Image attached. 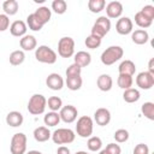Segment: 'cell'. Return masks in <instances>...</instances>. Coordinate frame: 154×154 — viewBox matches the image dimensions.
Returning a JSON list of instances; mask_svg holds the SVG:
<instances>
[{"instance_id":"obj_1","label":"cell","mask_w":154,"mask_h":154,"mask_svg":"<svg viewBox=\"0 0 154 154\" xmlns=\"http://www.w3.org/2000/svg\"><path fill=\"white\" fill-rule=\"evenodd\" d=\"M124 55V51L120 46H109L108 48H106L100 59H101V63L106 66H109V65H113L114 63H117L118 60H120Z\"/></svg>"},{"instance_id":"obj_2","label":"cell","mask_w":154,"mask_h":154,"mask_svg":"<svg viewBox=\"0 0 154 154\" xmlns=\"http://www.w3.org/2000/svg\"><path fill=\"white\" fill-rule=\"evenodd\" d=\"M47 100L42 94H34L28 102V112L32 116L42 114L46 109Z\"/></svg>"},{"instance_id":"obj_3","label":"cell","mask_w":154,"mask_h":154,"mask_svg":"<svg viewBox=\"0 0 154 154\" xmlns=\"http://www.w3.org/2000/svg\"><path fill=\"white\" fill-rule=\"evenodd\" d=\"M35 58L37 61L40 63H43V64H54L57 61V53L48 46H38L35 51Z\"/></svg>"},{"instance_id":"obj_4","label":"cell","mask_w":154,"mask_h":154,"mask_svg":"<svg viewBox=\"0 0 154 154\" xmlns=\"http://www.w3.org/2000/svg\"><path fill=\"white\" fill-rule=\"evenodd\" d=\"M94 130V123L93 119L88 116H82L78 118L77 124H76V132L79 137L87 138L90 137Z\"/></svg>"},{"instance_id":"obj_5","label":"cell","mask_w":154,"mask_h":154,"mask_svg":"<svg viewBox=\"0 0 154 154\" xmlns=\"http://www.w3.org/2000/svg\"><path fill=\"white\" fill-rule=\"evenodd\" d=\"M52 140L55 144H69L72 143L75 141V132L71 129H66V128H60L57 129L52 132Z\"/></svg>"},{"instance_id":"obj_6","label":"cell","mask_w":154,"mask_h":154,"mask_svg":"<svg viewBox=\"0 0 154 154\" xmlns=\"http://www.w3.org/2000/svg\"><path fill=\"white\" fill-rule=\"evenodd\" d=\"M58 54L61 58H71L75 54V41L70 36H64L58 42Z\"/></svg>"},{"instance_id":"obj_7","label":"cell","mask_w":154,"mask_h":154,"mask_svg":"<svg viewBox=\"0 0 154 154\" xmlns=\"http://www.w3.org/2000/svg\"><path fill=\"white\" fill-rule=\"evenodd\" d=\"M11 154H25L26 152V136L23 132H17L11 138L10 144Z\"/></svg>"},{"instance_id":"obj_8","label":"cell","mask_w":154,"mask_h":154,"mask_svg":"<svg viewBox=\"0 0 154 154\" xmlns=\"http://www.w3.org/2000/svg\"><path fill=\"white\" fill-rule=\"evenodd\" d=\"M109 29H111V20L106 16H101L95 20V23L91 28L90 35H94V36L102 38L106 34H108Z\"/></svg>"},{"instance_id":"obj_9","label":"cell","mask_w":154,"mask_h":154,"mask_svg":"<svg viewBox=\"0 0 154 154\" xmlns=\"http://www.w3.org/2000/svg\"><path fill=\"white\" fill-rule=\"evenodd\" d=\"M59 116H60V120H63L66 124H71L77 119L78 111H77V108L75 106L67 105V106H63L60 108Z\"/></svg>"},{"instance_id":"obj_10","label":"cell","mask_w":154,"mask_h":154,"mask_svg":"<svg viewBox=\"0 0 154 154\" xmlns=\"http://www.w3.org/2000/svg\"><path fill=\"white\" fill-rule=\"evenodd\" d=\"M136 84L138 88L148 90L154 85V75L149 73L148 71H142L136 77Z\"/></svg>"},{"instance_id":"obj_11","label":"cell","mask_w":154,"mask_h":154,"mask_svg":"<svg viewBox=\"0 0 154 154\" xmlns=\"http://www.w3.org/2000/svg\"><path fill=\"white\" fill-rule=\"evenodd\" d=\"M134 23L129 17H120L117 20L116 24V30L119 35H129L132 32Z\"/></svg>"},{"instance_id":"obj_12","label":"cell","mask_w":154,"mask_h":154,"mask_svg":"<svg viewBox=\"0 0 154 154\" xmlns=\"http://www.w3.org/2000/svg\"><path fill=\"white\" fill-rule=\"evenodd\" d=\"M123 13V5L119 1H111L106 5V17L109 19L119 18Z\"/></svg>"},{"instance_id":"obj_13","label":"cell","mask_w":154,"mask_h":154,"mask_svg":"<svg viewBox=\"0 0 154 154\" xmlns=\"http://www.w3.org/2000/svg\"><path fill=\"white\" fill-rule=\"evenodd\" d=\"M94 120L97 125L106 126L111 122V112L105 107H100L94 112Z\"/></svg>"},{"instance_id":"obj_14","label":"cell","mask_w":154,"mask_h":154,"mask_svg":"<svg viewBox=\"0 0 154 154\" xmlns=\"http://www.w3.org/2000/svg\"><path fill=\"white\" fill-rule=\"evenodd\" d=\"M46 84L52 90H61L64 87V79L59 73H49L46 78Z\"/></svg>"},{"instance_id":"obj_15","label":"cell","mask_w":154,"mask_h":154,"mask_svg":"<svg viewBox=\"0 0 154 154\" xmlns=\"http://www.w3.org/2000/svg\"><path fill=\"white\" fill-rule=\"evenodd\" d=\"M26 23H24L23 20H14L11 25H10V32L12 36L16 37H23L24 35H26Z\"/></svg>"},{"instance_id":"obj_16","label":"cell","mask_w":154,"mask_h":154,"mask_svg":"<svg viewBox=\"0 0 154 154\" xmlns=\"http://www.w3.org/2000/svg\"><path fill=\"white\" fill-rule=\"evenodd\" d=\"M96 85L101 91H109L112 89L113 85V79L107 73H102L97 77L96 79Z\"/></svg>"},{"instance_id":"obj_17","label":"cell","mask_w":154,"mask_h":154,"mask_svg":"<svg viewBox=\"0 0 154 154\" xmlns=\"http://www.w3.org/2000/svg\"><path fill=\"white\" fill-rule=\"evenodd\" d=\"M23 122H24V117L18 111H11L6 116V124L10 125V126H12V128L20 126L23 124Z\"/></svg>"},{"instance_id":"obj_18","label":"cell","mask_w":154,"mask_h":154,"mask_svg":"<svg viewBox=\"0 0 154 154\" xmlns=\"http://www.w3.org/2000/svg\"><path fill=\"white\" fill-rule=\"evenodd\" d=\"M19 45H20V48L26 52L29 51H34L36 49V46H37V41H36V37L32 36V35H24L20 40H19Z\"/></svg>"},{"instance_id":"obj_19","label":"cell","mask_w":154,"mask_h":154,"mask_svg":"<svg viewBox=\"0 0 154 154\" xmlns=\"http://www.w3.org/2000/svg\"><path fill=\"white\" fill-rule=\"evenodd\" d=\"M119 75H128V76H134V73L136 72V65L132 60H123L118 67Z\"/></svg>"},{"instance_id":"obj_20","label":"cell","mask_w":154,"mask_h":154,"mask_svg":"<svg viewBox=\"0 0 154 154\" xmlns=\"http://www.w3.org/2000/svg\"><path fill=\"white\" fill-rule=\"evenodd\" d=\"M73 60H75V64H77L78 66L85 67V66L90 65V63H91V55L88 52H85V51H79V52H77L75 54Z\"/></svg>"},{"instance_id":"obj_21","label":"cell","mask_w":154,"mask_h":154,"mask_svg":"<svg viewBox=\"0 0 154 154\" xmlns=\"http://www.w3.org/2000/svg\"><path fill=\"white\" fill-rule=\"evenodd\" d=\"M34 138L37 142H46L51 138L52 132L49 131V129L47 126H38L34 130Z\"/></svg>"},{"instance_id":"obj_22","label":"cell","mask_w":154,"mask_h":154,"mask_svg":"<svg viewBox=\"0 0 154 154\" xmlns=\"http://www.w3.org/2000/svg\"><path fill=\"white\" fill-rule=\"evenodd\" d=\"M131 40H132V42L136 43V45H144V43L148 42L149 35H148V32H147L146 30H143V29H137V30H135V31L131 32Z\"/></svg>"},{"instance_id":"obj_23","label":"cell","mask_w":154,"mask_h":154,"mask_svg":"<svg viewBox=\"0 0 154 154\" xmlns=\"http://www.w3.org/2000/svg\"><path fill=\"white\" fill-rule=\"evenodd\" d=\"M34 14L42 22V24L45 25L46 23H48L49 20H51V17H52V11L47 7V6H41V7H38L35 12H34Z\"/></svg>"},{"instance_id":"obj_24","label":"cell","mask_w":154,"mask_h":154,"mask_svg":"<svg viewBox=\"0 0 154 154\" xmlns=\"http://www.w3.org/2000/svg\"><path fill=\"white\" fill-rule=\"evenodd\" d=\"M141 97V94L137 89L135 88H129V89H125L124 93H123V99L125 102L128 103H134L136 101H138Z\"/></svg>"},{"instance_id":"obj_25","label":"cell","mask_w":154,"mask_h":154,"mask_svg":"<svg viewBox=\"0 0 154 154\" xmlns=\"http://www.w3.org/2000/svg\"><path fill=\"white\" fill-rule=\"evenodd\" d=\"M18 8H19V5H18V1L16 0H6L2 4V10L6 16H14L18 12Z\"/></svg>"},{"instance_id":"obj_26","label":"cell","mask_w":154,"mask_h":154,"mask_svg":"<svg viewBox=\"0 0 154 154\" xmlns=\"http://www.w3.org/2000/svg\"><path fill=\"white\" fill-rule=\"evenodd\" d=\"M26 26H29V29L32 31H40L43 28V24L34 13H30L26 17Z\"/></svg>"},{"instance_id":"obj_27","label":"cell","mask_w":154,"mask_h":154,"mask_svg":"<svg viewBox=\"0 0 154 154\" xmlns=\"http://www.w3.org/2000/svg\"><path fill=\"white\" fill-rule=\"evenodd\" d=\"M66 87L72 90V91H76V90H79L82 84H83V79L81 76H73V77H66Z\"/></svg>"},{"instance_id":"obj_28","label":"cell","mask_w":154,"mask_h":154,"mask_svg":"<svg viewBox=\"0 0 154 154\" xmlns=\"http://www.w3.org/2000/svg\"><path fill=\"white\" fill-rule=\"evenodd\" d=\"M135 23H136L140 28H142V29L144 30V29H147V28H149V26L152 25L153 20L149 19V18H147L141 11H138V12L135 14Z\"/></svg>"},{"instance_id":"obj_29","label":"cell","mask_w":154,"mask_h":154,"mask_svg":"<svg viewBox=\"0 0 154 154\" xmlns=\"http://www.w3.org/2000/svg\"><path fill=\"white\" fill-rule=\"evenodd\" d=\"M10 64L11 65H13V66H18V65H20V64H23L24 63V60H25V54H24V52L23 51H13L11 54H10Z\"/></svg>"},{"instance_id":"obj_30","label":"cell","mask_w":154,"mask_h":154,"mask_svg":"<svg viewBox=\"0 0 154 154\" xmlns=\"http://www.w3.org/2000/svg\"><path fill=\"white\" fill-rule=\"evenodd\" d=\"M59 122H60V116H59L58 112H52L51 111V112L46 113V116L43 117V123L47 126H55V125L59 124Z\"/></svg>"},{"instance_id":"obj_31","label":"cell","mask_w":154,"mask_h":154,"mask_svg":"<svg viewBox=\"0 0 154 154\" xmlns=\"http://www.w3.org/2000/svg\"><path fill=\"white\" fill-rule=\"evenodd\" d=\"M106 6L105 0H89L88 1V8L93 13H100Z\"/></svg>"},{"instance_id":"obj_32","label":"cell","mask_w":154,"mask_h":154,"mask_svg":"<svg viewBox=\"0 0 154 154\" xmlns=\"http://www.w3.org/2000/svg\"><path fill=\"white\" fill-rule=\"evenodd\" d=\"M87 147L90 152H99L102 147V141L97 136H90L87 142Z\"/></svg>"},{"instance_id":"obj_33","label":"cell","mask_w":154,"mask_h":154,"mask_svg":"<svg viewBox=\"0 0 154 154\" xmlns=\"http://www.w3.org/2000/svg\"><path fill=\"white\" fill-rule=\"evenodd\" d=\"M117 83H118V87L122 88V89H129L132 87V83H134V79H132V76H128V75H119L118 76V79H117Z\"/></svg>"},{"instance_id":"obj_34","label":"cell","mask_w":154,"mask_h":154,"mask_svg":"<svg viewBox=\"0 0 154 154\" xmlns=\"http://www.w3.org/2000/svg\"><path fill=\"white\" fill-rule=\"evenodd\" d=\"M47 105L52 112H58L63 107V100L59 96H51L47 100Z\"/></svg>"},{"instance_id":"obj_35","label":"cell","mask_w":154,"mask_h":154,"mask_svg":"<svg viewBox=\"0 0 154 154\" xmlns=\"http://www.w3.org/2000/svg\"><path fill=\"white\" fill-rule=\"evenodd\" d=\"M141 112L143 113V116L149 119V120H154V103L148 101V102H144L142 106H141Z\"/></svg>"},{"instance_id":"obj_36","label":"cell","mask_w":154,"mask_h":154,"mask_svg":"<svg viewBox=\"0 0 154 154\" xmlns=\"http://www.w3.org/2000/svg\"><path fill=\"white\" fill-rule=\"evenodd\" d=\"M52 10L57 14H64L67 10V4L65 0H54L52 2Z\"/></svg>"},{"instance_id":"obj_37","label":"cell","mask_w":154,"mask_h":154,"mask_svg":"<svg viewBox=\"0 0 154 154\" xmlns=\"http://www.w3.org/2000/svg\"><path fill=\"white\" fill-rule=\"evenodd\" d=\"M101 40H102V38H100V37H97V36L89 35V36H87V38H85V41H84V45L87 46V48L95 49V48H99V47H100Z\"/></svg>"},{"instance_id":"obj_38","label":"cell","mask_w":154,"mask_h":154,"mask_svg":"<svg viewBox=\"0 0 154 154\" xmlns=\"http://www.w3.org/2000/svg\"><path fill=\"white\" fill-rule=\"evenodd\" d=\"M113 137H114L116 142H118V143H124V142H126V141L129 140V132H128V130H125V129H118V130L114 132Z\"/></svg>"},{"instance_id":"obj_39","label":"cell","mask_w":154,"mask_h":154,"mask_svg":"<svg viewBox=\"0 0 154 154\" xmlns=\"http://www.w3.org/2000/svg\"><path fill=\"white\" fill-rule=\"evenodd\" d=\"M81 72H82V67L73 63L66 69L65 73H66V77H73V76H81Z\"/></svg>"},{"instance_id":"obj_40","label":"cell","mask_w":154,"mask_h":154,"mask_svg":"<svg viewBox=\"0 0 154 154\" xmlns=\"http://www.w3.org/2000/svg\"><path fill=\"white\" fill-rule=\"evenodd\" d=\"M8 26H10V18H8V16H6L5 13L0 14V31L7 30Z\"/></svg>"},{"instance_id":"obj_41","label":"cell","mask_w":154,"mask_h":154,"mask_svg":"<svg viewBox=\"0 0 154 154\" xmlns=\"http://www.w3.org/2000/svg\"><path fill=\"white\" fill-rule=\"evenodd\" d=\"M141 12L147 17V18H149V19H154V6H152V5H146L144 7H142V10H141Z\"/></svg>"},{"instance_id":"obj_42","label":"cell","mask_w":154,"mask_h":154,"mask_svg":"<svg viewBox=\"0 0 154 154\" xmlns=\"http://www.w3.org/2000/svg\"><path fill=\"white\" fill-rule=\"evenodd\" d=\"M105 149H106L109 154H120V153H122V148H120V146L117 144V143H108Z\"/></svg>"},{"instance_id":"obj_43","label":"cell","mask_w":154,"mask_h":154,"mask_svg":"<svg viewBox=\"0 0 154 154\" xmlns=\"http://www.w3.org/2000/svg\"><path fill=\"white\" fill-rule=\"evenodd\" d=\"M134 154H149V147L144 143H138L134 149Z\"/></svg>"},{"instance_id":"obj_44","label":"cell","mask_w":154,"mask_h":154,"mask_svg":"<svg viewBox=\"0 0 154 154\" xmlns=\"http://www.w3.org/2000/svg\"><path fill=\"white\" fill-rule=\"evenodd\" d=\"M57 154H70V149L66 146H60L57 149Z\"/></svg>"},{"instance_id":"obj_45","label":"cell","mask_w":154,"mask_h":154,"mask_svg":"<svg viewBox=\"0 0 154 154\" xmlns=\"http://www.w3.org/2000/svg\"><path fill=\"white\" fill-rule=\"evenodd\" d=\"M148 72L154 75V58H152L148 63Z\"/></svg>"},{"instance_id":"obj_46","label":"cell","mask_w":154,"mask_h":154,"mask_svg":"<svg viewBox=\"0 0 154 154\" xmlns=\"http://www.w3.org/2000/svg\"><path fill=\"white\" fill-rule=\"evenodd\" d=\"M26 154H42V153L38 152V150H29Z\"/></svg>"},{"instance_id":"obj_47","label":"cell","mask_w":154,"mask_h":154,"mask_svg":"<svg viewBox=\"0 0 154 154\" xmlns=\"http://www.w3.org/2000/svg\"><path fill=\"white\" fill-rule=\"evenodd\" d=\"M99 154H109V153H108L106 149H102V150H100V153H99Z\"/></svg>"},{"instance_id":"obj_48","label":"cell","mask_w":154,"mask_h":154,"mask_svg":"<svg viewBox=\"0 0 154 154\" xmlns=\"http://www.w3.org/2000/svg\"><path fill=\"white\" fill-rule=\"evenodd\" d=\"M75 154H89V153H87V152H84V150H79V152H76Z\"/></svg>"},{"instance_id":"obj_49","label":"cell","mask_w":154,"mask_h":154,"mask_svg":"<svg viewBox=\"0 0 154 154\" xmlns=\"http://www.w3.org/2000/svg\"><path fill=\"white\" fill-rule=\"evenodd\" d=\"M45 0H35V2H43Z\"/></svg>"}]
</instances>
